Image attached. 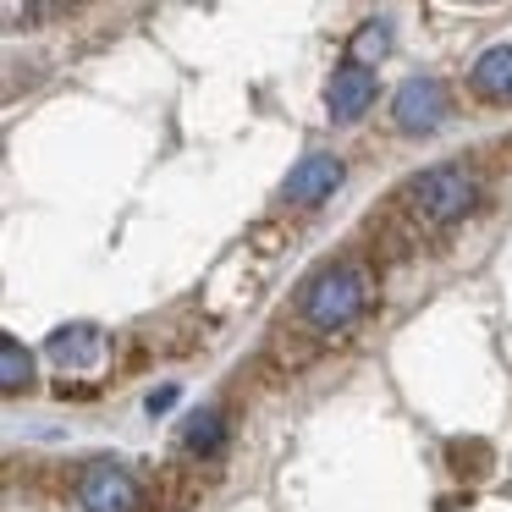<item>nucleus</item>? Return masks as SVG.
<instances>
[{
	"mask_svg": "<svg viewBox=\"0 0 512 512\" xmlns=\"http://www.w3.org/2000/svg\"><path fill=\"white\" fill-rule=\"evenodd\" d=\"M375 303V276H369L364 259H342V265H325L320 276L303 281V298H298V320L314 325V331L336 336L358 320V314Z\"/></svg>",
	"mask_w": 512,
	"mask_h": 512,
	"instance_id": "obj_1",
	"label": "nucleus"
},
{
	"mask_svg": "<svg viewBox=\"0 0 512 512\" xmlns=\"http://www.w3.org/2000/svg\"><path fill=\"white\" fill-rule=\"evenodd\" d=\"M474 177H468L463 166H430L419 171V177H408V188L397 193V210L408 215L413 226H424V232H435V226H452L468 215V204H474Z\"/></svg>",
	"mask_w": 512,
	"mask_h": 512,
	"instance_id": "obj_2",
	"label": "nucleus"
},
{
	"mask_svg": "<svg viewBox=\"0 0 512 512\" xmlns=\"http://www.w3.org/2000/svg\"><path fill=\"white\" fill-rule=\"evenodd\" d=\"M78 507L83 512H138L144 507V485L122 463H89L78 479Z\"/></svg>",
	"mask_w": 512,
	"mask_h": 512,
	"instance_id": "obj_3",
	"label": "nucleus"
},
{
	"mask_svg": "<svg viewBox=\"0 0 512 512\" xmlns=\"http://www.w3.org/2000/svg\"><path fill=\"white\" fill-rule=\"evenodd\" d=\"M342 182H347V166L336 155H303L281 193H287V204H298V210H320Z\"/></svg>",
	"mask_w": 512,
	"mask_h": 512,
	"instance_id": "obj_4",
	"label": "nucleus"
},
{
	"mask_svg": "<svg viewBox=\"0 0 512 512\" xmlns=\"http://www.w3.org/2000/svg\"><path fill=\"white\" fill-rule=\"evenodd\" d=\"M446 116V89L435 78H413L397 89V100H391V122H397V133H430V127H441Z\"/></svg>",
	"mask_w": 512,
	"mask_h": 512,
	"instance_id": "obj_5",
	"label": "nucleus"
},
{
	"mask_svg": "<svg viewBox=\"0 0 512 512\" xmlns=\"http://www.w3.org/2000/svg\"><path fill=\"white\" fill-rule=\"evenodd\" d=\"M325 105H331V122H358V116L375 105V72L358 67V61H342V67L331 72Z\"/></svg>",
	"mask_w": 512,
	"mask_h": 512,
	"instance_id": "obj_6",
	"label": "nucleus"
},
{
	"mask_svg": "<svg viewBox=\"0 0 512 512\" xmlns=\"http://www.w3.org/2000/svg\"><path fill=\"white\" fill-rule=\"evenodd\" d=\"M468 89L490 105H512V45L485 50V56L474 61V72H468Z\"/></svg>",
	"mask_w": 512,
	"mask_h": 512,
	"instance_id": "obj_7",
	"label": "nucleus"
},
{
	"mask_svg": "<svg viewBox=\"0 0 512 512\" xmlns=\"http://www.w3.org/2000/svg\"><path fill=\"white\" fill-rule=\"evenodd\" d=\"M182 446H188L199 463H204V457H221V452H226V413H221V408L193 413L188 430H182Z\"/></svg>",
	"mask_w": 512,
	"mask_h": 512,
	"instance_id": "obj_8",
	"label": "nucleus"
},
{
	"mask_svg": "<svg viewBox=\"0 0 512 512\" xmlns=\"http://www.w3.org/2000/svg\"><path fill=\"white\" fill-rule=\"evenodd\" d=\"M34 386V353H28L17 336H0V391L17 397V391Z\"/></svg>",
	"mask_w": 512,
	"mask_h": 512,
	"instance_id": "obj_9",
	"label": "nucleus"
},
{
	"mask_svg": "<svg viewBox=\"0 0 512 512\" xmlns=\"http://www.w3.org/2000/svg\"><path fill=\"white\" fill-rule=\"evenodd\" d=\"M50 353H56V364H89L94 353H100V336H94V325H67V331L50 336Z\"/></svg>",
	"mask_w": 512,
	"mask_h": 512,
	"instance_id": "obj_10",
	"label": "nucleus"
},
{
	"mask_svg": "<svg viewBox=\"0 0 512 512\" xmlns=\"http://www.w3.org/2000/svg\"><path fill=\"white\" fill-rule=\"evenodd\" d=\"M391 50V34H386V23H364L353 34V56L347 61H358V67H369V61H380Z\"/></svg>",
	"mask_w": 512,
	"mask_h": 512,
	"instance_id": "obj_11",
	"label": "nucleus"
},
{
	"mask_svg": "<svg viewBox=\"0 0 512 512\" xmlns=\"http://www.w3.org/2000/svg\"><path fill=\"white\" fill-rule=\"evenodd\" d=\"M171 402H177V386H160V391H149V413H166Z\"/></svg>",
	"mask_w": 512,
	"mask_h": 512,
	"instance_id": "obj_12",
	"label": "nucleus"
}]
</instances>
